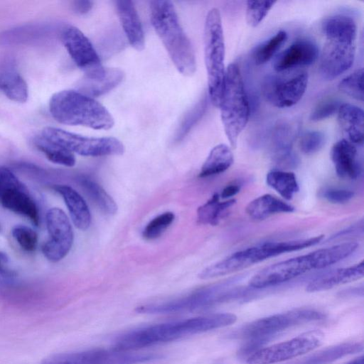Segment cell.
<instances>
[{"label":"cell","mask_w":364,"mask_h":364,"mask_svg":"<svg viewBox=\"0 0 364 364\" xmlns=\"http://www.w3.org/2000/svg\"><path fill=\"white\" fill-rule=\"evenodd\" d=\"M237 319L234 314L218 313L146 326L118 336L113 348L132 351L226 327Z\"/></svg>","instance_id":"cell-1"},{"label":"cell","mask_w":364,"mask_h":364,"mask_svg":"<svg viewBox=\"0 0 364 364\" xmlns=\"http://www.w3.org/2000/svg\"><path fill=\"white\" fill-rule=\"evenodd\" d=\"M346 242L281 261L256 273L249 281L252 288L262 289L291 280L309 271L325 268L351 255L358 248Z\"/></svg>","instance_id":"cell-2"},{"label":"cell","mask_w":364,"mask_h":364,"mask_svg":"<svg viewBox=\"0 0 364 364\" xmlns=\"http://www.w3.org/2000/svg\"><path fill=\"white\" fill-rule=\"evenodd\" d=\"M326 41L320 55L319 71L326 80H333L353 63L357 38L355 21L350 16L335 15L324 20Z\"/></svg>","instance_id":"cell-3"},{"label":"cell","mask_w":364,"mask_h":364,"mask_svg":"<svg viewBox=\"0 0 364 364\" xmlns=\"http://www.w3.org/2000/svg\"><path fill=\"white\" fill-rule=\"evenodd\" d=\"M152 26L177 70L191 76L196 70L192 44L181 26L174 5L170 1H150Z\"/></svg>","instance_id":"cell-4"},{"label":"cell","mask_w":364,"mask_h":364,"mask_svg":"<svg viewBox=\"0 0 364 364\" xmlns=\"http://www.w3.org/2000/svg\"><path fill=\"white\" fill-rule=\"evenodd\" d=\"M49 109L52 117L63 124L105 130L114 124L113 117L105 106L76 90H65L53 94Z\"/></svg>","instance_id":"cell-5"},{"label":"cell","mask_w":364,"mask_h":364,"mask_svg":"<svg viewBox=\"0 0 364 364\" xmlns=\"http://www.w3.org/2000/svg\"><path fill=\"white\" fill-rule=\"evenodd\" d=\"M324 235L282 242H267L239 250L207 267L199 274L202 279H209L242 270L256 263L281 254L299 250L319 243Z\"/></svg>","instance_id":"cell-6"},{"label":"cell","mask_w":364,"mask_h":364,"mask_svg":"<svg viewBox=\"0 0 364 364\" xmlns=\"http://www.w3.org/2000/svg\"><path fill=\"white\" fill-rule=\"evenodd\" d=\"M225 135L232 149L245 127L250 116V105L238 66L231 63L225 70L221 101L219 106Z\"/></svg>","instance_id":"cell-7"},{"label":"cell","mask_w":364,"mask_h":364,"mask_svg":"<svg viewBox=\"0 0 364 364\" xmlns=\"http://www.w3.org/2000/svg\"><path fill=\"white\" fill-rule=\"evenodd\" d=\"M225 46L220 11L211 9L204 26V58L208 77V96L212 104L219 107L225 75Z\"/></svg>","instance_id":"cell-8"},{"label":"cell","mask_w":364,"mask_h":364,"mask_svg":"<svg viewBox=\"0 0 364 364\" xmlns=\"http://www.w3.org/2000/svg\"><path fill=\"white\" fill-rule=\"evenodd\" d=\"M325 318L323 312L314 309H295L255 320L241 327L233 336L264 343L286 329Z\"/></svg>","instance_id":"cell-9"},{"label":"cell","mask_w":364,"mask_h":364,"mask_svg":"<svg viewBox=\"0 0 364 364\" xmlns=\"http://www.w3.org/2000/svg\"><path fill=\"white\" fill-rule=\"evenodd\" d=\"M41 136L69 151L84 156L122 155L124 146L114 137H88L53 127H46Z\"/></svg>","instance_id":"cell-10"},{"label":"cell","mask_w":364,"mask_h":364,"mask_svg":"<svg viewBox=\"0 0 364 364\" xmlns=\"http://www.w3.org/2000/svg\"><path fill=\"white\" fill-rule=\"evenodd\" d=\"M160 357L156 353L95 348L53 355L44 358L41 364H140Z\"/></svg>","instance_id":"cell-11"},{"label":"cell","mask_w":364,"mask_h":364,"mask_svg":"<svg viewBox=\"0 0 364 364\" xmlns=\"http://www.w3.org/2000/svg\"><path fill=\"white\" fill-rule=\"evenodd\" d=\"M324 338L323 332L312 330L289 340L261 348L249 355L247 364H274L304 355L320 346Z\"/></svg>","instance_id":"cell-12"},{"label":"cell","mask_w":364,"mask_h":364,"mask_svg":"<svg viewBox=\"0 0 364 364\" xmlns=\"http://www.w3.org/2000/svg\"><path fill=\"white\" fill-rule=\"evenodd\" d=\"M308 84V73L299 70L291 75H269L262 83L265 100L278 108L289 107L303 97Z\"/></svg>","instance_id":"cell-13"},{"label":"cell","mask_w":364,"mask_h":364,"mask_svg":"<svg viewBox=\"0 0 364 364\" xmlns=\"http://www.w3.org/2000/svg\"><path fill=\"white\" fill-rule=\"evenodd\" d=\"M62 41L75 65L85 77L94 78L102 75L105 68L87 36L77 28L67 26L62 33Z\"/></svg>","instance_id":"cell-14"},{"label":"cell","mask_w":364,"mask_h":364,"mask_svg":"<svg viewBox=\"0 0 364 364\" xmlns=\"http://www.w3.org/2000/svg\"><path fill=\"white\" fill-rule=\"evenodd\" d=\"M49 238L42 246L44 256L52 262L63 259L73 243V231L65 212L59 208L49 209L46 216Z\"/></svg>","instance_id":"cell-15"},{"label":"cell","mask_w":364,"mask_h":364,"mask_svg":"<svg viewBox=\"0 0 364 364\" xmlns=\"http://www.w3.org/2000/svg\"><path fill=\"white\" fill-rule=\"evenodd\" d=\"M318 56L319 49L316 43L308 38H301L277 55L273 68L278 73L288 71L296 67L309 65Z\"/></svg>","instance_id":"cell-16"},{"label":"cell","mask_w":364,"mask_h":364,"mask_svg":"<svg viewBox=\"0 0 364 364\" xmlns=\"http://www.w3.org/2000/svg\"><path fill=\"white\" fill-rule=\"evenodd\" d=\"M0 203L6 209L26 218L35 226H38V206L23 183L3 193L0 196Z\"/></svg>","instance_id":"cell-17"},{"label":"cell","mask_w":364,"mask_h":364,"mask_svg":"<svg viewBox=\"0 0 364 364\" xmlns=\"http://www.w3.org/2000/svg\"><path fill=\"white\" fill-rule=\"evenodd\" d=\"M115 7L123 31L129 44L141 51L145 46L144 33L137 11L132 1L118 0Z\"/></svg>","instance_id":"cell-18"},{"label":"cell","mask_w":364,"mask_h":364,"mask_svg":"<svg viewBox=\"0 0 364 364\" xmlns=\"http://www.w3.org/2000/svg\"><path fill=\"white\" fill-rule=\"evenodd\" d=\"M355 146L346 139L337 141L331 151V157L337 175L342 178L355 179L361 172Z\"/></svg>","instance_id":"cell-19"},{"label":"cell","mask_w":364,"mask_h":364,"mask_svg":"<svg viewBox=\"0 0 364 364\" xmlns=\"http://www.w3.org/2000/svg\"><path fill=\"white\" fill-rule=\"evenodd\" d=\"M364 262L329 270L322 273L312 279L306 286L309 292L321 291L331 289L336 286L360 279L363 277Z\"/></svg>","instance_id":"cell-20"},{"label":"cell","mask_w":364,"mask_h":364,"mask_svg":"<svg viewBox=\"0 0 364 364\" xmlns=\"http://www.w3.org/2000/svg\"><path fill=\"white\" fill-rule=\"evenodd\" d=\"M338 121L348 141L363 144L364 139V113L361 108L349 103L341 104L338 110Z\"/></svg>","instance_id":"cell-21"},{"label":"cell","mask_w":364,"mask_h":364,"mask_svg":"<svg viewBox=\"0 0 364 364\" xmlns=\"http://www.w3.org/2000/svg\"><path fill=\"white\" fill-rule=\"evenodd\" d=\"M53 188L63 198L75 226L80 230H87L91 223V214L83 198L67 185H55Z\"/></svg>","instance_id":"cell-22"},{"label":"cell","mask_w":364,"mask_h":364,"mask_svg":"<svg viewBox=\"0 0 364 364\" xmlns=\"http://www.w3.org/2000/svg\"><path fill=\"white\" fill-rule=\"evenodd\" d=\"M124 77V72L114 68H106L104 73L99 77L88 78L84 77L80 84V92L90 97L101 96L119 85Z\"/></svg>","instance_id":"cell-23"},{"label":"cell","mask_w":364,"mask_h":364,"mask_svg":"<svg viewBox=\"0 0 364 364\" xmlns=\"http://www.w3.org/2000/svg\"><path fill=\"white\" fill-rule=\"evenodd\" d=\"M0 91L9 100L16 102L23 103L28 100L27 83L11 63L0 69Z\"/></svg>","instance_id":"cell-24"},{"label":"cell","mask_w":364,"mask_h":364,"mask_svg":"<svg viewBox=\"0 0 364 364\" xmlns=\"http://www.w3.org/2000/svg\"><path fill=\"white\" fill-rule=\"evenodd\" d=\"M245 211L252 219L261 220L274 214L291 213L294 208L270 194H264L250 201Z\"/></svg>","instance_id":"cell-25"},{"label":"cell","mask_w":364,"mask_h":364,"mask_svg":"<svg viewBox=\"0 0 364 364\" xmlns=\"http://www.w3.org/2000/svg\"><path fill=\"white\" fill-rule=\"evenodd\" d=\"M236 203L235 199L220 201V196L215 193L197 210L198 222L203 225H217Z\"/></svg>","instance_id":"cell-26"},{"label":"cell","mask_w":364,"mask_h":364,"mask_svg":"<svg viewBox=\"0 0 364 364\" xmlns=\"http://www.w3.org/2000/svg\"><path fill=\"white\" fill-rule=\"evenodd\" d=\"M234 161L232 152L225 144L214 146L204 161L198 176L208 177L221 173L228 169Z\"/></svg>","instance_id":"cell-27"},{"label":"cell","mask_w":364,"mask_h":364,"mask_svg":"<svg viewBox=\"0 0 364 364\" xmlns=\"http://www.w3.org/2000/svg\"><path fill=\"white\" fill-rule=\"evenodd\" d=\"M359 342H346L320 350L302 361L300 364H328L348 355L363 350Z\"/></svg>","instance_id":"cell-28"},{"label":"cell","mask_w":364,"mask_h":364,"mask_svg":"<svg viewBox=\"0 0 364 364\" xmlns=\"http://www.w3.org/2000/svg\"><path fill=\"white\" fill-rule=\"evenodd\" d=\"M79 183L96 205L107 215H114L117 205L113 198L97 182L87 176L79 178Z\"/></svg>","instance_id":"cell-29"},{"label":"cell","mask_w":364,"mask_h":364,"mask_svg":"<svg viewBox=\"0 0 364 364\" xmlns=\"http://www.w3.org/2000/svg\"><path fill=\"white\" fill-rule=\"evenodd\" d=\"M266 182L287 200L292 199L299 189L295 174L290 171L272 170L267 174Z\"/></svg>","instance_id":"cell-30"},{"label":"cell","mask_w":364,"mask_h":364,"mask_svg":"<svg viewBox=\"0 0 364 364\" xmlns=\"http://www.w3.org/2000/svg\"><path fill=\"white\" fill-rule=\"evenodd\" d=\"M34 144L50 161L54 164L68 167H72L75 164V157L72 152L41 135L35 138Z\"/></svg>","instance_id":"cell-31"},{"label":"cell","mask_w":364,"mask_h":364,"mask_svg":"<svg viewBox=\"0 0 364 364\" xmlns=\"http://www.w3.org/2000/svg\"><path fill=\"white\" fill-rule=\"evenodd\" d=\"M287 39V32L281 30L269 39L256 46L252 52V58L254 63L259 65L268 62Z\"/></svg>","instance_id":"cell-32"},{"label":"cell","mask_w":364,"mask_h":364,"mask_svg":"<svg viewBox=\"0 0 364 364\" xmlns=\"http://www.w3.org/2000/svg\"><path fill=\"white\" fill-rule=\"evenodd\" d=\"M207 96L205 95L186 113L176 130L174 137L176 141L178 142L182 140L200 120L207 109Z\"/></svg>","instance_id":"cell-33"},{"label":"cell","mask_w":364,"mask_h":364,"mask_svg":"<svg viewBox=\"0 0 364 364\" xmlns=\"http://www.w3.org/2000/svg\"><path fill=\"white\" fill-rule=\"evenodd\" d=\"M338 89L346 95L363 102V69L355 70L338 84Z\"/></svg>","instance_id":"cell-34"},{"label":"cell","mask_w":364,"mask_h":364,"mask_svg":"<svg viewBox=\"0 0 364 364\" xmlns=\"http://www.w3.org/2000/svg\"><path fill=\"white\" fill-rule=\"evenodd\" d=\"M175 219L172 212H165L154 218L144 228L142 235L146 240H154L160 237Z\"/></svg>","instance_id":"cell-35"},{"label":"cell","mask_w":364,"mask_h":364,"mask_svg":"<svg viewBox=\"0 0 364 364\" xmlns=\"http://www.w3.org/2000/svg\"><path fill=\"white\" fill-rule=\"evenodd\" d=\"M275 3V1H248L245 14L247 24L251 27L257 26Z\"/></svg>","instance_id":"cell-36"},{"label":"cell","mask_w":364,"mask_h":364,"mask_svg":"<svg viewBox=\"0 0 364 364\" xmlns=\"http://www.w3.org/2000/svg\"><path fill=\"white\" fill-rule=\"evenodd\" d=\"M13 237L19 246L26 252H33L38 245V234L32 228L25 225H16L11 230Z\"/></svg>","instance_id":"cell-37"},{"label":"cell","mask_w":364,"mask_h":364,"mask_svg":"<svg viewBox=\"0 0 364 364\" xmlns=\"http://www.w3.org/2000/svg\"><path fill=\"white\" fill-rule=\"evenodd\" d=\"M326 140V135L321 131L306 132L300 139V149L305 154H314L322 149Z\"/></svg>","instance_id":"cell-38"},{"label":"cell","mask_w":364,"mask_h":364,"mask_svg":"<svg viewBox=\"0 0 364 364\" xmlns=\"http://www.w3.org/2000/svg\"><path fill=\"white\" fill-rule=\"evenodd\" d=\"M341 102L335 99L326 100L313 109L309 119L313 122H318L325 119L336 112L341 106Z\"/></svg>","instance_id":"cell-39"},{"label":"cell","mask_w":364,"mask_h":364,"mask_svg":"<svg viewBox=\"0 0 364 364\" xmlns=\"http://www.w3.org/2000/svg\"><path fill=\"white\" fill-rule=\"evenodd\" d=\"M353 195V192L350 190L335 188H326L321 193V196L328 202L336 204L348 202Z\"/></svg>","instance_id":"cell-40"},{"label":"cell","mask_w":364,"mask_h":364,"mask_svg":"<svg viewBox=\"0 0 364 364\" xmlns=\"http://www.w3.org/2000/svg\"><path fill=\"white\" fill-rule=\"evenodd\" d=\"M21 183L9 168L0 166V196L6 191L18 186Z\"/></svg>","instance_id":"cell-41"},{"label":"cell","mask_w":364,"mask_h":364,"mask_svg":"<svg viewBox=\"0 0 364 364\" xmlns=\"http://www.w3.org/2000/svg\"><path fill=\"white\" fill-rule=\"evenodd\" d=\"M93 2L87 0L75 1L72 4L73 11L79 15L87 14L92 8Z\"/></svg>","instance_id":"cell-42"},{"label":"cell","mask_w":364,"mask_h":364,"mask_svg":"<svg viewBox=\"0 0 364 364\" xmlns=\"http://www.w3.org/2000/svg\"><path fill=\"white\" fill-rule=\"evenodd\" d=\"M9 257L4 252H0V274L4 277H13L14 272L10 270L8 267Z\"/></svg>","instance_id":"cell-43"},{"label":"cell","mask_w":364,"mask_h":364,"mask_svg":"<svg viewBox=\"0 0 364 364\" xmlns=\"http://www.w3.org/2000/svg\"><path fill=\"white\" fill-rule=\"evenodd\" d=\"M240 190V186L237 183H232L226 186L221 192L222 198H229L235 196Z\"/></svg>","instance_id":"cell-44"},{"label":"cell","mask_w":364,"mask_h":364,"mask_svg":"<svg viewBox=\"0 0 364 364\" xmlns=\"http://www.w3.org/2000/svg\"><path fill=\"white\" fill-rule=\"evenodd\" d=\"M346 364H364L363 355L358 356Z\"/></svg>","instance_id":"cell-45"},{"label":"cell","mask_w":364,"mask_h":364,"mask_svg":"<svg viewBox=\"0 0 364 364\" xmlns=\"http://www.w3.org/2000/svg\"><path fill=\"white\" fill-rule=\"evenodd\" d=\"M1 226H0V232H1Z\"/></svg>","instance_id":"cell-46"}]
</instances>
